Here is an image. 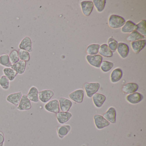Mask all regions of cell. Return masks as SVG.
Listing matches in <instances>:
<instances>
[{
  "mask_svg": "<svg viewBox=\"0 0 146 146\" xmlns=\"http://www.w3.org/2000/svg\"><path fill=\"white\" fill-rule=\"evenodd\" d=\"M125 20L122 17L116 15H112L109 17L108 25L113 29L121 28L124 25Z\"/></svg>",
  "mask_w": 146,
  "mask_h": 146,
  "instance_id": "cell-1",
  "label": "cell"
},
{
  "mask_svg": "<svg viewBox=\"0 0 146 146\" xmlns=\"http://www.w3.org/2000/svg\"><path fill=\"white\" fill-rule=\"evenodd\" d=\"M84 88L87 96L91 98L99 90L100 84L98 82L86 83L84 84Z\"/></svg>",
  "mask_w": 146,
  "mask_h": 146,
  "instance_id": "cell-2",
  "label": "cell"
},
{
  "mask_svg": "<svg viewBox=\"0 0 146 146\" xmlns=\"http://www.w3.org/2000/svg\"><path fill=\"white\" fill-rule=\"evenodd\" d=\"M44 108L46 111L49 112L57 113L60 111L59 103L58 100L54 99L48 102L44 106Z\"/></svg>",
  "mask_w": 146,
  "mask_h": 146,
  "instance_id": "cell-3",
  "label": "cell"
},
{
  "mask_svg": "<svg viewBox=\"0 0 146 146\" xmlns=\"http://www.w3.org/2000/svg\"><path fill=\"white\" fill-rule=\"evenodd\" d=\"M94 119L96 126L99 129H102L110 125V123L105 119L103 116L100 114L95 115L94 117Z\"/></svg>",
  "mask_w": 146,
  "mask_h": 146,
  "instance_id": "cell-4",
  "label": "cell"
},
{
  "mask_svg": "<svg viewBox=\"0 0 146 146\" xmlns=\"http://www.w3.org/2000/svg\"><path fill=\"white\" fill-rule=\"evenodd\" d=\"M86 59L90 64L96 68H100L102 62L103 58L99 54L96 55H88L86 56Z\"/></svg>",
  "mask_w": 146,
  "mask_h": 146,
  "instance_id": "cell-5",
  "label": "cell"
},
{
  "mask_svg": "<svg viewBox=\"0 0 146 146\" xmlns=\"http://www.w3.org/2000/svg\"><path fill=\"white\" fill-rule=\"evenodd\" d=\"M81 6L84 15L89 17L92 13L94 6L92 1H84L81 2Z\"/></svg>",
  "mask_w": 146,
  "mask_h": 146,
  "instance_id": "cell-6",
  "label": "cell"
},
{
  "mask_svg": "<svg viewBox=\"0 0 146 146\" xmlns=\"http://www.w3.org/2000/svg\"><path fill=\"white\" fill-rule=\"evenodd\" d=\"M32 105L31 101L28 98L27 95H23L21 100L17 107V109L19 111H23L30 110Z\"/></svg>",
  "mask_w": 146,
  "mask_h": 146,
  "instance_id": "cell-7",
  "label": "cell"
},
{
  "mask_svg": "<svg viewBox=\"0 0 146 146\" xmlns=\"http://www.w3.org/2000/svg\"><path fill=\"white\" fill-rule=\"evenodd\" d=\"M54 93L51 90H44L39 92L38 97L39 100L42 103L48 102L53 96Z\"/></svg>",
  "mask_w": 146,
  "mask_h": 146,
  "instance_id": "cell-8",
  "label": "cell"
},
{
  "mask_svg": "<svg viewBox=\"0 0 146 146\" xmlns=\"http://www.w3.org/2000/svg\"><path fill=\"white\" fill-rule=\"evenodd\" d=\"M22 92H18L12 93L7 96L6 98L7 101L15 106H18L23 96Z\"/></svg>",
  "mask_w": 146,
  "mask_h": 146,
  "instance_id": "cell-9",
  "label": "cell"
},
{
  "mask_svg": "<svg viewBox=\"0 0 146 146\" xmlns=\"http://www.w3.org/2000/svg\"><path fill=\"white\" fill-rule=\"evenodd\" d=\"M19 47V49L25 50L29 52H31L33 49L31 39L29 36H25L20 42Z\"/></svg>",
  "mask_w": 146,
  "mask_h": 146,
  "instance_id": "cell-10",
  "label": "cell"
},
{
  "mask_svg": "<svg viewBox=\"0 0 146 146\" xmlns=\"http://www.w3.org/2000/svg\"><path fill=\"white\" fill-rule=\"evenodd\" d=\"M69 97L76 103H82L84 97V91L82 89L77 90L70 94Z\"/></svg>",
  "mask_w": 146,
  "mask_h": 146,
  "instance_id": "cell-11",
  "label": "cell"
},
{
  "mask_svg": "<svg viewBox=\"0 0 146 146\" xmlns=\"http://www.w3.org/2000/svg\"><path fill=\"white\" fill-rule=\"evenodd\" d=\"M146 45V40L145 39L133 42L131 43V48L134 53L137 54L144 48Z\"/></svg>",
  "mask_w": 146,
  "mask_h": 146,
  "instance_id": "cell-12",
  "label": "cell"
},
{
  "mask_svg": "<svg viewBox=\"0 0 146 146\" xmlns=\"http://www.w3.org/2000/svg\"><path fill=\"white\" fill-rule=\"evenodd\" d=\"M116 109L113 107H111L103 114V116L109 123H115L116 122Z\"/></svg>",
  "mask_w": 146,
  "mask_h": 146,
  "instance_id": "cell-13",
  "label": "cell"
},
{
  "mask_svg": "<svg viewBox=\"0 0 146 146\" xmlns=\"http://www.w3.org/2000/svg\"><path fill=\"white\" fill-rule=\"evenodd\" d=\"M143 98V96L141 94L138 92H135L127 95L126 100L130 104H136L141 101Z\"/></svg>",
  "mask_w": 146,
  "mask_h": 146,
  "instance_id": "cell-14",
  "label": "cell"
},
{
  "mask_svg": "<svg viewBox=\"0 0 146 146\" xmlns=\"http://www.w3.org/2000/svg\"><path fill=\"white\" fill-rule=\"evenodd\" d=\"M60 108L62 111L68 112L72 106L71 100L66 98L61 97L58 100Z\"/></svg>",
  "mask_w": 146,
  "mask_h": 146,
  "instance_id": "cell-15",
  "label": "cell"
},
{
  "mask_svg": "<svg viewBox=\"0 0 146 146\" xmlns=\"http://www.w3.org/2000/svg\"><path fill=\"white\" fill-rule=\"evenodd\" d=\"M117 50L119 54L123 58H126L129 52V46L123 42L118 43Z\"/></svg>",
  "mask_w": 146,
  "mask_h": 146,
  "instance_id": "cell-16",
  "label": "cell"
},
{
  "mask_svg": "<svg viewBox=\"0 0 146 146\" xmlns=\"http://www.w3.org/2000/svg\"><path fill=\"white\" fill-rule=\"evenodd\" d=\"M72 117V114L69 112L61 111L56 113V118L59 123L64 124L68 122Z\"/></svg>",
  "mask_w": 146,
  "mask_h": 146,
  "instance_id": "cell-17",
  "label": "cell"
},
{
  "mask_svg": "<svg viewBox=\"0 0 146 146\" xmlns=\"http://www.w3.org/2000/svg\"><path fill=\"white\" fill-rule=\"evenodd\" d=\"M26 62L22 60H19L18 62L12 65V69L14 70L18 74L22 75L24 73L26 69Z\"/></svg>",
  "mask_w": 146,
  "mask_h": 146,
  "instance_id": "cell-18",
  "label": "cell"
},
{
  "mask_svg": "<svg viewBox=\"0 0 146 146\" xmlns=\"http://www.w3.org/2000/svg\"><path fill=\"white\" fill-rule=\"evenodd\" d=\"M92 98L94 104L97 108L101 107L106 99L105 95L99 93H96L94 94L92 96Z\"/></svg>",
  "mask_w": 146,
  "mask_h": 146,
  "instance_id": "cell-19",
  "label": "cell"
},
{
  "mask_svg": "<svg viewBox=\"0 0 146 146\" xmlns=\"http://www.w3.org/2000/svg\"><path fill=\"white\" fill-rule=\"evenodd\" d=\"M139 88V86L137 84L135 83H128L123 86L122 90L126 94H133L136 92Z\"/></svg>",
  "mask_w": 146,
  "mask_h": 146,
  "instance_id": "cell-20",
  "label": "cell"
},
{
  "mask_svg": "<svg viewBox=\"0 0 146 146\" xmlns=\"http://www.w3.org/2000/svg\"><path fill=\"white\" fill-rule=\"evenodd\" d=\"M38 94L39 91L38 89L35 86H32L30 89L27 96L31 101L36 103L39 101Z\"/></svg>",
  "mask_w": 146,
  "mask_h": 146,
  "instance_id": "cell-21",
  "label": "cell"
},
{
  "mask_svg": "<svg viewBox=\"0 0 146 146\" xmlns=\"http://www.w3.org/2000/svg\"><path fill=\"white\" fill-rule=\"evenodd\" d=\"M137 29L136 25L132 21L128 20L121 28V32L123 33H130L134 31H136Z\"/></svg>",
  "mask_w": 146,
  "mask_h": 146,
  "instance_id": "cell-22",
  "label": "cell"
},
{
  "mask_svg": "<svg viewBox=\"0 0 146 146\" xmlns=\"http://www.w3.org/2000/svg\"><path fill=\"white\" fill-rule=\"evenodd\" d=\"M123 71L120 68H117L114 69L111 74V81L113 83L117 82L120 81L123 77Z\"/></svg>",
  "mask_w": 146,
  "mask_h": 146,
  "instance_id": "cell-23",
  "label": "cell"
},
{
  "mask_svg": "<svg viewBox=\"0 0 146 146\" xmlns=\"http://www.w3.org/2000/svg\"><path fill=\"white\" fill-rule=\"evenodd\" d=\"M99 52L102 56L106 58H111L113 55V53L110 50L107 44H102L100 46Z\"/></svg>",
  "mask_w": 146,
  "mask_h": 146,
  "instance_id": "cell-24",
  "label": "cell"
},
{
  "mask_svg": "<svg viewBox=\"0 0 146 146\" xmlns=\"http://www.w3.org/2000/svg\"><path fill=\"white\" fill-rule=\"evenodd\" d=\"M71 127L70 125H61L57 127V132L60 138H63L68 134L70 130Z\"/></svg>",
  "mask_w": 146,
  "mask_h": 146,
  "instance_id": "cell-25",
  "label": "cell"
},
{
  "mask_svg": "<svg viewBox=\"0 0 146 146\" xmlns=\"http://www.w3.org/2000/svg\"><path fill=\"white\" fill-rule=\"evenodd\" d=\"M3 72L4 75L11 82L13 81L18 75V73L11 67L4 68Z\"/></svg>",
  "mask_w": 146,
  "mask_h": 146,
  "instance_id": "cell-26",
  "label": "cell"
},
{
  "mask_svg": "<svg viewBox=\"0 0 146 146\" xmlns=\"http://www.w3.org/2000/svg\"><path fill=\"white\" fill-rule=\"evenodd\" d=\"M145 38V36L141 35L137 31H134L131 32L129 36L127 37V40L129 42H133L139 40H143Z\"/></svg>",
  "mask_w": 146,
  "mask_h": 146,
  "instance_id": "cell-27",
  "label": "cell"
},
{
  "mask_svg": "<svg viewBox=\"0 0 146 146\" xmlns=\"http://www.w3.org/2000/svg\"><path fill=\"white\" fill-rule=\"evenodd\" d=\"M0 65L6 67H11L12 64L10 61L8 54H4L0 55Z\"/></svg>",
  "mask_w": 146,
  "mask_h": 146,
  "instance_id": "cell-28",
  "label": "cell"
},
{
  "mask_svg": "<svg viewBox=\"0 0 146 146\" xmlns=\"http://www.w3.org/2000/svg\"><path fill=\"white\" fill-rule=\"evenodd\" d=\"M100 46L99 44H93L89 45L87 48V52L88 55H96L99 52Z\"/></svg>",
  "mask_w": 146,
  "mask_h": 146,
  "instance_id": "cell-29",
  "label": "cell"
},
{
  "mask_svg": "<svg viewBox=\"0 0 146 146\" xmlns=\"http://www.w3.org/2000/svg\"><path fill=\"white\" fill-rule=\"evenodd\" d=\"M106 0H94L93 1L97 11L101 13L103 11L106 6Z\"/></svg>",
  "mask_w": 146,
  "mask_h": 146,
  "instance_id": "cell-30",
  "label": "cell"
},
{
  "mask_svg": "<svg viewBox=\"0 0 146 146\" xmlns=\"http://www.w3.org/2000/svg\"><path fill=\"white\" fill-rule=\"evenodd\" d=\"M137 26V31H138L141 35H143V36H146V21L145 19H143L140 21L136 25Z\"/></svg>",
  "mask_w": 146,
  "mask_h": 146,
  "instance_id": "cell-31",
  "label": "cell"
},
{
  "mask_svg": "<svg viewBox=\"0 0 146 146\" xmlns=\"http://www.w3.org/2000/svg\"><path fill=\"white\" fill-rule=\"evenodd\" d=\"M10 82L9 79L3 75L0 77V86L4 90H8L10 88Z\"/></svg>",
  "mask_w": 146,
  "mask_h": 146,
  "instance_id": "cell-32",
  "label": "cell"
},
{
  "mask_svg": "<svg viewBox=\"0 0 146 146\" xmlns=\"http://www.w3.org/2000/svg\"><path fill=\"white\" fill-rule=\"evenodd\" d=\"M113 66V64L112 62L105 60L102 61L100 67L103 72H107L111 70Z\"/></svg>",
  "mask_w": 146,
  "mask_h": 146,
  "instance_id": "cell-33",
  "label": "cell"
},
{
  "mask_svg": "<svg viewBox=\"0 0 146 146\" xmlns=\"http://www.w3.org/2000/svg\"><path fill=\"white\" fill-rule=\"evenodd\" d=\"M19 56L20 60L25 62H29L30 60V55L29 52L25 50L19 49L18 51Z\"/></svg>",
  "mask_w": 146,
  "mask_h": 146,
  "instance_id": "cell-34",
  "label": "cell"
},
{
  "mask_svg": "<svg viewBox=\"0 0 146 146\" xmlns=\"http://www.w3.org/2000/svg\"><path fill=\"white\" fill-rule=\"evenodd\" d=\"M10 61L12 64H16L19 60V56L18 51L14 49L11 51L9 55Z\"/></svg>",
  "mask_w": 146,
  "mask_h": 146,
  "instance_id": "cell-35",
  "label": "cell"
},
{
  "mask_svg": "<svg viewBox=\"0 0 146 146\" xmlns=\"http://www.w3.org/2000/svg\"><path fill=\"white\" fill-rule=\"evenodd\" d=\"M108 46L112 52L113 53L115 52V51L117 50V42L113 38L111 37L108 39Z\"/></svg>",
  "mask_w": 146,
  "mask_h": 146,
  "instance_id": "cell-36",
  "label": "cell"
},
{
  "mask_svg": "<svg viewBox=\"0 0 146 146\" xmlns=\"http://www.w3.org/2000/svg\"><path fill=\"white\" fill-rule=\"evenodd\" d=\"M5 140V134L2 131H0V146H4Z\"/></svg>",
  "mask_w": 146,
  "mask_h": 146,
  "instance_id": "cell-37",
  "label": "cell"
},
{
  "mask_svg": "<svg viewBox=\"0 0 146 146\" xmlns=\"http://www.w3.org/2000/svg\"></svg>",
  "mask_w": 146,
  "mask_h": 146,
  "instance_id": "cell-38",
  "label": "cell"
}]
</instances>
